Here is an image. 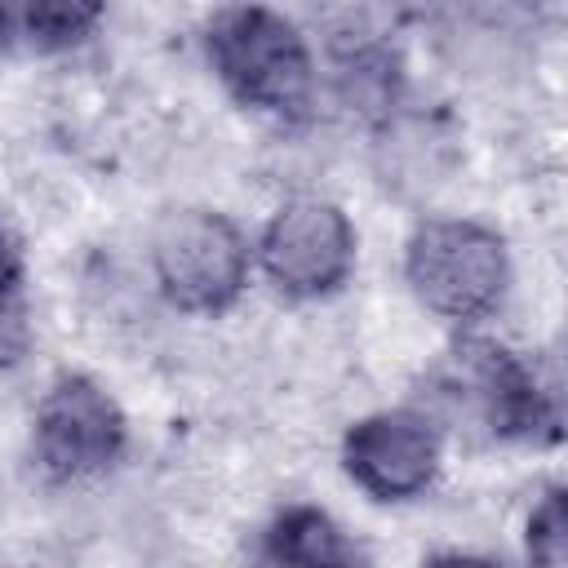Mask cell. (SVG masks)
I'll list each match as a JSON object with an SVG mask.
<instances>
[{
    "label": "cell",
    "instance_id": "cell-1",
    "mask_svg": "<svg viewBox=\"0 0 568 568\" xmlns=\"http://www.w3.org/2000/svg\"><path fill=\"white\" fill-rule=\"evenodd\" d=\"M209 58L222 84L257 111L293 115L311 98V53L302 31L275 9H226L209 22Z\"/></svg>",
    "mask_w": 568,
    "mask_h": 568
},
{
    "label": "cell",
    "instance_id": "cell-2",
    "mask_svg": "<svg viewBox=\"0 0 568 568\" xmlns=\"http://www.w3.org/2000/svg\"><path fill=\"white\" fill-rule=\"evenodd\" d=\"M413 293L444 320H479L506 288V244L479 222H426L404 253Z\"/></svg>",
    "mask_w": 568,
    "mask_h": 568
},
{
    "label": "cell",
    "instance_id": "cell-3",
    "mask_svg": "<svg viewBox=\"0 0 568 568\" xmlns=\"http://www.w3.org/2000/svg\"><path fill=\"white\" fill-rule=\"evenodd\" d=\"M160 293L191 315H222L244 293L248 248L240 231L209 209L169 213L151 240Z\"/></svg>",
    "mask_w": 568,
    "mask_h": 568
},
{
    "label": "cell",
    "instance_id": "cell-4",
    "mask_svg": "<svg viewBox=\"0 0 568 568\" xmlns=\"http://www.w3.org/2000/svg\"><path fill=\"white\" fill-rule=\"evenodd\" d=\"M129 439L120 404L84 373H67L49 386L36 413V462L49 479H89L106 470Z\"/></svg>",
    "mask_w": 568,
    "mask_h": 568
},
{
    "label": "cell",
    "instance_id": "cell-5",
    "mask_svg": "<svg viewBox=\"0 0 568 568\" xmlns=\"http://www.w3.org/2000/svg\"><path fill=\"white\" fill-rule=\"evenodd\" d=\"M262 266L288 297H324L355 266V231L337 204L293 200L262 231Z\"/></svg>",
    "mask_w": 568,
    "mask_h": 568
},
{
    "label": "cell",
    "instance_id": "cell-6",
    "mask_svg": "<svg viewBox=\"0 0 568 568\" xmlns=\"http://www.w3.org/2000/svg\"><path fill=\"white\" fill-rule=\"evenodd\" d=\"M346 475L377 501L417 497L439 470V444L417 413L359 417L342 439Z\"/></svg>",
    "mask_w": 568,
    "mask_h": 568
},
{
    "label": "cell",
    "instance_id": "cell-7",
    "mask_svg": "<svg viewBox=\"0 0 568 568\" xmlns=\"http://www.w3.org/2000/svg\"><path fill=\"white\" fill-rule=\"evenodd\" d=\"M462 373L475 386V399L484 408V422L501 439H532V444H555L559 439V413L555 399L541 390L532 368L510 355L506 346L488 337H466L457 346Z\"/></svg>",
    "mask_w": 568,
    "mask_h": 568
},
{
    "label": "cell",
    "instance_id": "cell-8",
    "mask_svg": "<svg viewBox=\"0 0 568 568\" xmlns=\"http://www.w3.org/2000/svg\"><path fill=\"white\" fill-rule=\"evenodd\" d=\"M257 568H359V555L333 515L320 506H288L266 524Z\"/></svg>",
    "mask_w": 568,
    "mask_h": 568
},
{
    "label": "cell",
    "instance_id": "cell-9",
    "mask_svg": "<svg viewBox=\"0 0 568 568\" xmlns=\"http://www.w3.org/2000/svg\"><path fill=\"white\" fill-rule=\"evenodd\" d=\"M102 9L98 4H67V0H44V4H22L18 9V44L36 53L71 49L98 27Z\"/></svg>",
    "mask_w": 568,
    "mask_h": 568
},
{
    "label": "cell",
    "instance_id": "cell-10",
    "mask_svg": "<svg viewBox=\"0 0 568 568\" xmlns=\"http://www.w3.org/2000/svg\"><path fill=\"white\" fill-rule=\"evenodd\" d=\"M528 568H564L568 550V519H564V488H550L528 515Z\"/></svg>",
    "mask_w": 568,
    "mask_h": 568
},
{
    "label": "cell",
    "instance_id": "cell-11",
    "mask_svg": "<svg viewBox=\"0 0 568 568\" xmlns=\"http://www.w3.org/2000/svg\"><path fill=\"white\" fill-rule=\"evenodd\" d=\"M18 284H22V266H18V253H13V240L0 222V315L13 311V297H18Z\"/></svg>",
    "mask_w": 568,
    "mask_h": 568
},
{
    "label": "cell",
    "instance_id": "cell-12",
    "mask_svg": "<svg viewBox=\"0 0 568 568\" xmlns=\"http://www.w3.org/2000/svg\"><path fill=\"white\" fill-rule=\"evenodd\" d=\"M422 568H497V564L484 559V555H462V550H453V555H435V559H426Z\"/></svg>",
    "mask_w": 568,
    "mask_h": 568
},
{
    "label": "cell",
    "instance_id": "cell-13",
    "mask_svg": "<svg viewBox=\"0 0 568 568\" xmlns=\"http://www.w3.org/2000/svg\"><path fill=\"white\" fill-rule=\"evenodd\" d=\"M18 44V9L13 4H0V53Z\"/></svg>",
    "mask_w": 568,
    "mask_h": 568
}]
</instances>
